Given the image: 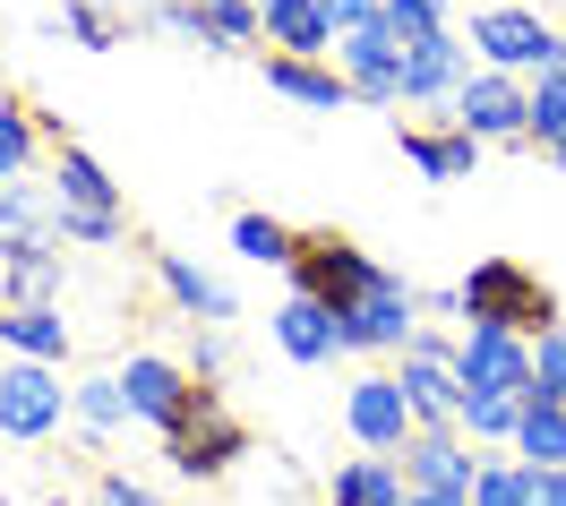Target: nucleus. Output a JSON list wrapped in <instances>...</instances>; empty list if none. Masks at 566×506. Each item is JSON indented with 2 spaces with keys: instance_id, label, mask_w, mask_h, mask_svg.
<instances>
[{
  "instance_id": "11",
  "label": "nucleus",
  "mask_w": 566,
  "mask_h": 506,
  "mask_svg": "<svg viewBox=\"0 0 566 506\" xmlns=\"http://www.w3.org/2000/svg\"><path fill=\"white\" fill-rule=\"evenodd\" d=\"M52 207L70 223H129V207H120V181H112L104 164L86 155V146H52Z\"/></svg>"
},
{
  "instance_id": "19",
  "label": "nucleus",
  "mask_w": 566,
  "mask_h": 506,
  "mask_svg": "<svg viewBox=\"0 0 566 506\" xmlns=\"http://www.w3.org/2000/svg\"><path fill=\"white\" fill-rule=\"evenodd\" d=\"M155 275H164V292H172V309H180L189 326H223V318H241V309H232V292L214 284L207 266H189L180 250H164V257H155Z\"/></svg>"
},
{
  "instance_id": "10",
  "label": "nucleus",
  "mask_w": 566,
  "mask_h": 506,
  "mask_svg": "<svg viewBox=\"0 0 566 506\" xmlns=\"http://www.w3.org/2000/svg\"><path fill=\"white\" fill-rule=\"evenodd\" d=\"M335 70L353 77L360 104H403V35L387 27V9L353 35H335Z\"/></svg>"
},
{
  "instance_id": "6",
  "label": "nucleus",
  "mask_w": 566,
  "mask_h": 506,
  "mask_svg": "<svg viewBox=\"0 0 566 506\" xmlns=\"http://www.w3.org/2000/svg\"><path fill=\"white\" fill-rule=\"evenodd\" d=\"M455 129L463 138H481V146H524L532 138V86L524 77H497V70H472L455 86Z\"/></svg>"
},
{
  "instance_id": "3",
  "label": "nucleus",
  "mask_w": 566,
  "mask_h": 506,
  "mask_svg": "<svg viewBox=\"0 0 566 506\" xmlns=\"http://www.w3.org/2000/svg\"><path fill=\"white\" fill-rule=\"evenodd\" d=\"M164 455H172L180 481H223V472L249 455V421L223 403V387H198V396H189V412L164 430Z\"/></svg>"
},
{
  "instance_id": "39",
  "label": "nucleus",
  "mask_w": 566,
  "mask_h": 506,
  "mask_svg": "<svg viewBox=\"0 0 566 506\" xmlns=\"http://www.w3.org/2000/svg\"><path fill=\"white\" fill-rule=\"evenodd\" d=\"M412 506H472V498H447V489H412Z\"/></svg>"
},
{
  "instance_id": "8",
  "label": "nucleus",
  "mask_w": 566,
  "mask_h": 506,
  "mask_svg": "<svg viewBox=\"0 0 566 506\" xmlns=\"http://www.w3.org/2000/svg\"><path fill=\"white\" fill-rule=\"evenodd\" d=\"M344 430L360 438V455H403V446L421 438L412 403H403V387H395V369H369V378H353V396H344Z\"/></svg>"
},
{
  "instance_id": "15",
  "label": "nucleus",
  "mask_w": 566,
  "mask_h": 506,
  "mask_svg": "<svg viewBox=\"0 0 566 506\" xmlns=\"http://www.w3.org/2000/svg\"><path fill=\"white\" fill-rule=\"evenodd\" d=\"M275 344H283V361H301V369H318L344 352V335H335V309L326 301H310V292H283L275 301Z\"/></svg>"
},
{
  "instance_id": "21",
  "label": "nucleus",
  "mask_w": 566,
  "mask_h": 506,
  "mask_svg": "<svg viewBox=\"0 0 566 506\" xmlns=\"http://www.w3.org/2000/svg\"><path fill=\"white\" fill-rule=\"evenodd\" d=\"M326 498H335V506H412V481H403L395 455H353V464L335 472Z\"/></svg>"
},
{
  "instance_id": "14",
  "label": "nucleus",
  "mask_w": 566,
  "mask_h": 506,
  "mask_svg": "<svg viewBox=\"0 0 566 506\" xmlns=\"http://www.w3.org/2000/svg\"><path fill=\"white\" fill-rule=\"evenodd\" d=\"M403 481L412 489H447V498H472V481H481V464H472V446H463V430H421L403 455Z\"/></svg>"
},
{
  "instance_id": "17",
  "label": "nucleus",
  "mask_w": 566,
  "mask_h": 506,
  "mask_svg": "<svg viewBox=\"0 0 566 506\" xmlns=\"http://www.w3.org/2000/svg\"><path fill=\"white\" fill-rule=\"evenodd\" d=\"M395 138H403V164L421 181H472L481 172V138H463L455 120L447 129H395Z\"/></svg>"
},
{
  "instance_id": "2",
  "label": "nucleus",
  "mask_w": 566,
  "mask_h": 506,
  "mask_svg": "<svg viewBox=\"0 0 566 506\" xmlns=\"http://www.w3.org/2000/svg\"><path fill=\"white\" fill-rule=\"evenodd\" d=\"M472 61L481 70H497V77H549V70H566V35L541 18V9H472Z\"/></svg>"
},
{
  "instance_id": "18",
  "label": "nucleus",
  "mask_w": 566,
  "mask_h": 506,
  "mask_svg": "<svg viewBox=\"0 0 566 506\" xmlns=\"http://www.w3.org/2000/svg\"><path fill=\"white\" fill-rule=\"evenodd\" d=\"M266 86H275L283 104H310V112H344V104H360L344 70H326V61H283V52H266Z\"/></svg>"
},
{
  "instance_id": "23",
  "label": "nucleus",
  "mask_w": 566,
  "mask_h": 506,
  "mask_svg": "<svg viewBox=\"0 0 566 506\" xmlns=\"http://www.w3.org/2000/svg\"><path fill=\"white\" fill-rule=\"evenodd\" d=\"M0 344H9L18 361H43V369L70 361V326H61V309H0Z\"/></svg>"
},
{
  "instance_id": "13",
  "label": "nucleus",
  "mask_w": 566,
  "mask_h": 506,
  "mask_svg": "<svg viewBox=\"0 0 566 506\" xmlns=\"http://www.w3.org/2000/svg\"><path fill=\"white\" fill-rule=\"evenodd\" d=\"M120 387H129V412L155 421V430H172L180 412H189V396H198V378H189L180 361H164V352H129Z\"/></svg>"
},
{
  "instance_id": "20",
  "label": "nucleus",
  "mask_w": 566,
  "mask_h": 506,
  "mask_svg": "<svg viewBox=\"0 0 566 506\" xmlns=\"http://www.w3.org/2000/svg\"><path fill=\"white\" fill-rule=\"evenodd\" d=\"M35 241H61V207H52V189H35V181L0 189V257L35 250Z\"/></svg>"
},
{
  "instance_id": "22",
  "label": "nucleus",
  "mask_w": 566,
  "mask_h": 506,
  "mask_svg": "<svg viewBox=\"0 0 566 506\" xmlns=\"http://www.w3.org/2000/svg\"><path fill=\"white\" fill-rule=\"evenodd\" d=\"M9 275H0V292H9V309H61V241H35V250L0 257Z\"/></svg>"
},
{
  "instance_id": "28",
  "label": "nucleus",
  "mask_w": 566,
  "mask_h": 506,
  "mask_svg": "<svg viewBox=\"0 0 566 506\" xmlns=\"http://www.w3.org/2000/svg\"><path fill=\"white\" fill-rule=\"evenodd\" d=\"M232 250L249 257V266H283L292 275V257H301V232L275 215H232Z\"/></svg>"
},
{
  "instance_id": "32",
  "label": "nucleus",
  "mask_w": 566,
  "mask_h": 506,
  "mask_svg": "<svg viewBox=\"0 0 566 506\" xmlns=\"http://www.w3.org/2000/svg\"><path fill=\"white\" fill-rule=\"evenodd\" d=\"M532 138H541V146H566V70L532 77Z\"/></svg>"
},
{
  "instance_id": "5",
  "label": "nucleus",
  "mask_w": 566,
  "mask_h": 506,
  "mask_svg": "<svg viewBox=\"0 0 566 506\" xmlns=\"http://www.w3.org/2000/svg\"><path fill=\"white\" fill-rule=\"evenodd\" d=\"M335 335H344V352H395V361H403L412 335H421V292L403 284L395 266H378V284L335 318Z\"/></svg>"
},
{
  "instance_id": "26",
  "label": "nucleus",
  "mask_w": 566,
  "mask_h": 506,
  "mask_svg": "<svg viewBox=\"0 0 566 506\" xmlns=\"http://www.w3.org/2000/svg\"><path fill=\"white\" fill-rule=\"evenodd\" d=\"M258 35H266L258 0H198V52H241Z\"/></svg>"
},
{
  "instance_id": "35",
  "label": "nucleus",
  "mask_w": 566,
  "mask_h": 506,
  "mask_svg": "<svg viewBox=\"0 0 566 506\" xmlns=\"http://www.w3.org/2000/svg\"><path fill=\"white\" fill-rule=\"evenodd\" d=\"M95 506H164V498H155L146 481H129V472H104V481H95Z\"/></svg>"
},
{
  "instance_id": "34",
  "label": "nucleus",
  "mask_w": 566,
  "mask_h": 506,
  "mask_svg": "<svg viewBox=\"0 0 566 506\" xmlns=\"http://www.w3.org/2000/svg\"><path fill=\"white\" fill-rule=\"evenodd\" d=\"M532 378H541V387H532L541 403H566V326H549V335L532 344Z\"/></svg>"
},
{
  "instance_id": "7",
  "label": "nucleus",
  "mask_w": 566,
  "mask_h": 506,
  "mask_svg": "<svg viewBox=\"0 0 566 506\" xmlns=\"http://www.w3.org/2000/svg\"><path fill=\"white\" fill-rule=\"evenodd\" d=\"M455 378H463V396H515L532 403V344L524 335H497V326H463L455 335Z\"/></svg>"
},
{
  "instance_id": "37",
  "label": "nucleus",
  "mask_w": 566,
  "mask_h": 506,
  "mask_svg": "<svg viewBox=\"0 0 566 506\" xmlns=\"http://www.w3.org/2000/svg\"><path fill=\"white\" fill-rule=\"evenodd\" d=\"M326 18H335V35H353V27L378 18V0H326Z\"/></svg>"
},
{
  "instance_id": "25",
  "label": "nucleus",
  "mask_w": 566,
  "mask_h": 506,
  "mask_svg": "<svg viewBox=\"0 0 566 506\" xmlns=\"http://www.w3.org/2000/svg\"><path fill=\"white\" fill-rule=\"evenodd\" d=\"M43 138H52V129H43L35 112H27V104H9V95H0V189H18V181H27V172H35Z\"/></svg>"
},
{
  "instance_id": "36",
  "label": "nucleus",
  "mask_w": 566,
  "mask_h": 506,
  "mask_svg": "<svg viewBox=\"0 0 566 506\" xmlns=\"http://www.w3.org/2000/svg\"><path fill=\"white\" fill-rule=\"evenodd\" d=\"M214 369H223V326H198V344H189V378L214 387Z\"/></svg>"
},
{
  "instance_id": "40",
  "label": "nucleus",
  "mask_w": 566,
  "mask_h": 506,
  "mask_svg": "<svg viewBox=\"0 0 566 506\" xmlns=\"http://www.w3.org/2000/svg\"><path fill=\"white\" fill-rule=\"evenodd\" d=\"M549 155H558V164H566V146H549Z\"/></svg>"
},
{
  "instance_id": "16",
  "label": "nucleus",
  "mask_w": 566,
  "mask_h": 506,
  "mask_svg": "<svg viewBox=\"0 0 566 506\" xmlns=\"http://www.w3.org/2000/svg\"><path fill=\"white\" fill-rule=\"evenodd\" d=\"M258 18H266V43H275L283 61H326L335 52L326 0H258Z\"/></svg>"
},
{
  "instance_id": "29",
  "label": "nucleus",
  "mask_w": 566,
  "mask_h": 506,
  "mask_svg": "<svg viewBox=\"0 0 566 506\" xmlns=\"http://www.w3.org/2000/svg\"><path fill=\"white\" fill-rule=\"evenodd\" d=\"M515 421H524V403H515V396H463L455 403V430L463 438H490V446H515Z\"/></svg>"
},
{
  "instance_id": "1",
  "label": "nucleus",
  "mask_w": 566,
  "mask_h": 506,
  "mask_svg": "<svg viewBox=\"0 0 566 506\" xmlns=\"http://www.w3.org/2000/svg\"><path fill=\"white\" fill-rule=\"evenodd\" d=\"M455 292H463V326H497V335H524V344H541L549 326H566L558 292L541 284L532 266H515V257H481Z\"/></svg>"
},
{
  "instance_id": "33",
  "label": "nucleus",
  "mask_w": 566,
  "mask_h": 506,
  "mask_svg": "<svg viewBox=\"0 0 566 506\" xmlns=\"http://www.w3.org/2000/svg\"><path fill=\"white\" fill-rule=\"evenodd\" d=\"M387 9V27L403 43H429V35H447V0H378Z\"/></svg>"
},
{
  "instance_id": "9",
  "label": "nucleus",
  "mask_w": 566,
  "mask_h": 506,
  "mask_svg": "<svg viewBox=\"0 0 566 506\" xmlns=\"http://www.w3.org/2000/svg\"><path fill=\"white\" fill-rule=\"evenodd\" d=\"M61 412H70L61 369H43V361H9V369H0V438L35 446V438L61 430Z\"/></svg>"
},
{
  "instance_id": "12",
  "label": "nucleus",
  "mask_w": 566,
  "mask_h": 506,
  "mask_svg": "<svg viewBox=\"0 0 566 506\" xmlns=\"http://www.w3.org/2000/svg\"><path fill=\"white\" fill-rule=\"evenodd\" d=\"M463 77H472V43L455 27L429 43H403V104H455Z\"/></svg>"
},
{
  "instance_id": "4",
  "label": "nucleus",
  "mask_w": 566,
  "mask_h": 506,
  "mask_svg": "<svg viewBox=\"0 0 566 506\" xmlns=\"http://www.w3.org/2000/svg\"><path fill=\"white\" fill-rule=\"evenodd\" d=\"M369 284H378V257L360 250L353 232H335V223L301 232V257H292V292H310V301H326V309L344 318V309H353Z\"/></svg>"
},
{
  "instance_id": "38",
  "label": "nucleus",
  "mask_w": 566,
  "mask_h": 506,
  "mask_svg": "<svg viewBox=\"0 0 566 506\" xmlns=\"http://www.w3.org/2000/svg\"><path fill=\"white\" fill-rule=\"evenodd\" d=\"M532 489H541V506H566V472H532Z\"/></svg>"
},
{
  "instance_id": "31",
  "label": "nucleus",
  "mask_w": 566,
  "mask_h": 506,
  "mask_svg": "<svg viewBox=\"0 0 566 506\" xmlns=\"http://www.w3.org/2000/svg\"><path fill=\"white\" fill-rule=\"evenodd\" d=\"M472 506H541V489H532V464H481V481H472Z\"/></svg>"
},
{
  "instance_id": "30",
  "label": "nucleus",
  "mask_w": 566,
  "mask_h": 506,
  "mask_svg": "<svg viewBox=\"0 0 566 506\" xmlns=\"http://www.w3.org/2000/svg\"><path fill=\"white\" fill-rule=\"evenodd\" d=\"M61 27H70V35L86 43V52H112V43H129V27L112 18L104 0H61Z\"/></svg>"
},
{
  "instance_id": "24",
  "label": "nucleus",
  "mask_w": 566,
  "mask_h": 506,
  "mask_svg": "<svg viewBox=\"0 0 566 506\" xmlns=\"http://www.w3.org/2000/svg\"><path fill=\"white\" fill-rule=\"evenodd\" d=\"M515 455L532 472H566V403H524V421H515Z\"/></svg>"
},
{
  "instance_id": "27",
  "label": "nucleus",
  "mask_w": 566,
  "mask_h": 506,
  "mask_svg": "<svg viewBox=\"0 0 566 506\" xmlns=\"http://www.w3.org/2000/svg\"><path fill=\"white\" fill-rule=\"evenodd\" d=\"M70 412L86 421V438H112L120 421H138V412H129V387H120V369H112V378H77Z\"/></svg>"
}]
</instances>
